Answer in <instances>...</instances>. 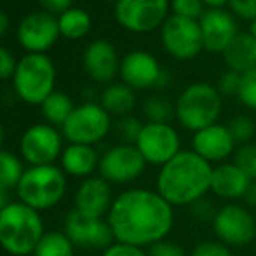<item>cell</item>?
I'll return each mask as SVG.
<instances>
[{"instance_id": "obj_1", "label": "cell", "mask_w": 256, "mask_h": 256, "mask_svg": "<svg viewBox=\"0 0 256 256\" xmlns=\"http://www.w3.org/2000/svg\"><path fill=\"white\" fill-rule=\"evenodd\" d=\"M106 222L117 242L150 248L171 232L174 208L157 190L129 188L115 197Z\"/></svg>"}, {"instance_id": "obj_2", "label": "cell", "mask_w": 256, "mask_h": 256, "mask_svg": "<svg viewBox=\"0 0 256 256\" xmlns=\"http://www.w3.org/2000/svg\"><path fill=\"white\" fill-rule=\"evenodd\" d=\"M212 166L194 150H182L160 166L155 178V190L172 208L190 206L211 192Z\"/></svg>"}, {"instance_id": "obj_3", "label": "cell", "mask_w": 256, "mask_h": 256, "mask_svg": "<svg viewBox=\"0 0 256 256\" xmlns=\"http://www.w3.org/2000/svg\"><path fill=\"white\" fill-rule=\"evenodd\" d=\"M44 234L40 212L30 206L18 200L0 212V246L9 254H32Z\"/></svg>"}, {"instance_id": "obj_4", "label": "cell", "mask_w": 256, "mask_h": 256, "mask_svg": "<svg viewBox=\"0 0 256 256\" xmlns=\"http://www.w3.org/2000/svg\"><path fill=\"white\" fill-rule=\"evenodd\" d=\"M20 202L35 211L51 209L66 194V172L58 166H30L16 186Z\"/></svg>"}, {"instance_id": "obj_5", "label": "cell", "mask_w": 256, "mask_h": 256, "mask_svg": "<svg viewBox=\"0 0 256 256\" xmlns=\"http://www.w3.org/2000/svg\"><path fill=\"white\" fill-rule=\"evenodd\" d=\"M222 94L214 86L206 82L190 84L174 103L176 118L186 131L197 132L216 124L222 114Z\"/></svg>"}, {"instance_id": "obj_6", "label": "cell", "mask_w": 256, "mask_h": 256, "mask_svg": "<svg viewBox=\"0 0 256 256\" xmlns=\"http://www.w3.org/2000/svg\"><path fill=\"white\" fill-rule=\"evenodd\" d=\"M14 91L28 104H42L54 92L56 68L49 56L28 52L18 61L14 72Z\"/></svg>"}, {"instance_id": "obj_7", "label": "cell", "mask_w": 256, "mask_h": 256, "mask_svg": "<svg viewBox=\"0 0 256 256\" xmlns=\"http://www.w3.org/2000/svg\"><path fill=\"white\" fill-rule=\"evenodd\" d=\"M110 114L100 103H82L75 106L63 124V136L74 145H94L110 131Z\"/></svg>"}, {"instance_id": "obj_8", "label": "cell", "mask_w": 256, "mask_h": 256, "mask_svg": "<svg viewBox=\"0 0 256 256\" xmlns=\"http://www.w3.org/2000/svg\"><path fill=\"white\" fill-rule=\"evenodd\" d=\"M211 225L216 239L228 248L250 246L256 239L254 214L248 208L237 202L222 206Z\"/></svg>"}, {"instance_id": "obj_9", "label": "cell", "mask_w": 256, "mask_h": 256, "mask_svg": "<svg viewBox=\"0 0 256 256\" xmlns=\"http://www.w3.org/2000/svg\"><path fill=\"white\" fill-rule=\"evenodd\" d=\"M169 0H117L115 20L132 34H148L168 20Z\"/></svg>"}, {"instance_id": "obj_10", "label": "cell", "mask_w": 256, "mask_h": 256, "mask_svg": "<svg viewBox=\"0 0 256 256\" xmlns=\"http://www.w3.org/2000/svg\"><path fill=\"white\" fill-rule=\"evenodd\" d=\"M164 49L176 60H194L204 49L200 24L196 20L171 14L160 26Z\"/></svg>"}, {"instance_id": "obj_11", "label": "cell", "mask_w": 256, "mask_h": 256, "mask_svg": "<svg viewBox=\"0 0 256 256\" xmlns=\"http://www.w3.org/2000/svg\"><path fill=\"white\" fill-rule=\"evenodd\" d=\"M20 152L30 166H51L63 154V140L51 124H34L20 140Z\"/></svg>"}, {"instance_id": "obj_12", "label": "cell", "mask_w": 256, "mask_h": 256, "mask_svg": "<svg viewBox=\"0 0 256 256\" xmlns=\"http://www.w3.org/2000/svg\"><path fill=\"white\" fill-rule=\"evenodd\" d=\"M146 168V160L136 145H115L108 148L100 158V176L106 180L108 183H131L143 174Z\"/></svg>"}, {"instance_id": "obj_13", "label": "cell", "mask_w": 256, "mask_h": 256, "mask_svg": "<svg viewBox=\"0 0 256 256\" xmlns=\"http://www.w3.org/2000/svg\"><path fill=\"white\" fill-rule=\"evenodd\" d=\"M136 148L143 155L146 164L164 166L182 152V140L171 124L146 122L136 142Z\"/></svg>"}, {"instance_id": "obj_14", "label": "cell", "mask_w": 256, "mask_h": 256, "mask_svg": "<svg viewBox=\"0 0 256 256\" xmlns=\"http://www.w3.org/2000/svg\"><path fill=\"white\" fill-rule=\"evenodd\" d=\"M64 234L78 248L106 250L115 242L114 232L104 218H91L72 209L64 218Z\"/></svg>"}, {"instance_id": "obj_15", "label": "cell", "mask_w": 256, "mask_h": 256, "mask_svg": "<svg viewBox=\"0 0 256 256\" xmlns=\"http://www.w3.org/2000/svg\"><path fill=\"white\" fill-rule=\"evenodd\" d=\"M18 42L28 52L44 54L56 44L60 37V24L52 14L46 10L30 12L21 20L18 26Z\"/></svg>"}, {"instance_id": "obj_16", "label": "cell", "mask_w": 256, "mask_h": 256, "mask_svg": "<svg viewBox=\"0 0 256 256\" xmlns=\"http://www.w3.org/2000/svg\"><path fill=\"white\" fill-rule=\"evenodd\" d=\"M237 143L234 142L228 128L223 124H212L206 129L194 132L192 150L209 164H222L236 152Z\"/></svg>"}, {"instance_id": "obj_17", "label": "cell", "mask_w": 256, "mask_h": 256, "mask_svg": "<svg viewBox=\"0 0 256 256\" xmlns=\"http://www.w3.org/2000/svg\"><path fill=\"white\" fill-rule=\"evenodd\" d=\"M204 49L212 54H223L239 30L230 12L225 9H208L199 20Z\"/></svg>"}, {"instance_id": "obj_18", "label": "cell", "mask_w": 256, "mask_h": 256, "mask_svg": "<svg viewBox=\"0 0 256 256\" xmlns=\"http://www.w3.org/2000/svg\"><path fill=\"white\" fill-rule=\"evenodd\" d=\"M115 197L112 192V183L102 176H89L80 183L75 192V209L91 218L108 216Z\"/></svg>"}, {"instance_id": "obj_19", "label": "cell", "mask_w": 256, "mask_h": 256, "mask_svg": "<svg viewBox=\"0 0 256 256\" xmlns=\"http://www.w3.org/2000/svg\"><path fill=\"white\" fill-rule=\"evenodd\" d=\"M162 75L160 64L150 52L132 51L126 54L120 63V77L131 89L157 88Z\"/></svg>"}, {"instance_id": "obj_20", "label": "cell", "mask_w": 256, "mask_h": 256, "mask_svg": "<svg viewBox=\"0 0 256 256\" xmlns=\"http://www.w3.org/2000/svg\"><path fill=\"white\" fill-rule=\"evenodd\" d=\"M84 68L89 77L100 84L114 80L117 72H120L117 49L108 40L91 42L84 51Z\"/></svg>"}, {"instance_id": "obj_21", "label": "cell", "mask_w": 256, "mask_h": 256, "mask_svg": "<svg viewBox=\"0 0 256 256\" xmlns=\"http://www.w3.org/2000/svg\"><path fill=\"white\" fill-rule=\"evenodd\" d=\"M250 183L251 180L234 162H222L212 168L211 194L218 199H225L230 202L244 199Z\"/></svg>"}, {"instance_id": "obj_22", "label": "cell", "mask_w": 256, "mask_h": 256, "mask_svg": "<svg viewBox=\"0 0 256 256\" xmlns=\"http://www.w3.org/2000/svg\"><path fill=\"white\" fill-rule=\"evenodd\" d=\"M223 61L237 74H248L256 68V38L250 32H239L223 51Z\"/></svg>"}, {"instance_id": "obj_23", "label": "cell", "mask_w": 256, "mask_h": 256, "mask_svg": "<svg viewBox=\"0 0 256 256\" xmlns=\"http://www.w3.org/2000/svg\"><path fill=\"white\" fill-rule=\"evenodd\" d=\"M100 155L91 145H70L61 154V169L75 178H89L100 168Z\"/></svg>"}, {"instance_id": "obj_24", "label": "cell", "mask_w": 256, "mask_h": 256, "mask_svg": "<svg viewBox=\"0 0 256 256\" xmlns=\"http://www.w3.org/2000/svg\"><path fill=\"white\" fill-rule=\"evenodd\" d=\"M100 104L108 112L110 115H118L126 117L132 112L136 104L134 89H131L126 84H112L102 92Z\"/></svg>"}, {"instance_id": "obj_25", "label": "cell", "mask_w": 256, "mask_h": 256, "mask_svg": "<svg viewBox=\"0 0 256 256\" xmlns=\"http://www.w3.org/2000/svg\"><path fill=\"white\" fill-rule=\"evenodd\" d=\"M58 24H60V34L63 37L70 38V40H77V38H82L84 35L89 34L91 16L84 9L72 7V9L64 10L63 14H60Z\"/></svg>"}, {"instance_id": "obj_26", "label": "cell", "mask_w": 256, "mask_h": 256, "mask_svg": "<svg viewBox=\"0 0 256 256\" xmlns=\"http://www.w3.org/2000/svg\"><path fill=\"white\" fill-rule=\"evenodd\" d=\"M42 115L48 120V124L51 126H61L68 120V117L72 115V112L75 110L74 102L70 100V96H66L61 91H54L52 94H49L46 98V102L40 104Z\"/></svg>"}, {"instance_id": "obj_27", "label": "cell", "mask_w": 256, "mask_h": 256, "mask_svg": "<svg viewBox=\"0 0 256 256\" xmlns=\"http://www.w3.org/2000/svg\"><path fill=\"white\" fill-rule=\"evenodd\" d=\"M74 248L64 232H48L35 248L34 256H74Z\"/></svg>"}, {"instance_id": "obj_28", "label": "cell", "mask_w": 256, "mask_h": 256, "mask_svg": "<svg viewBox=\"0 0 256 256\" xmlns=\"http://www.w3.org/2000/svg\"><path fill=\"white\" fill-rule=\"evenodd\" d=\"M24 174L23 162L18 155L0 150V188L12 190Z\"/></svg>"}, {"instance_id": "obj_29", "label": "cell", "mask_w": 256, "mask_h": 256, "mask_svg": "<svg viewBox=\"0 0 256 256\" xmlns=\"http://www.w3.org/2000/svg\"><path fill=\"white\" fill-rule=\"evenodd\" d=\"M143 115L148 122L171 124V120L176 117V106L164 96H150L143 103Z\"/></svg>"}, {"instance_id": "obj_30", "label": "cell", "mask_w": 256, "mask_h": 256, "mask_svg": "<svg viewBox=\"0 0 256 256\" xmlns=\"http://www.w3.org/2000/svg\"><path fill=\"white\" fill-rule=\"evenodd\" d=\"M230 134H232L234 142L237 145H246V143H251V140L254 138L256 134V122L248 115H236L228 120L226 124Z\"/></svg>"}, {"instance_id": "obj_31", "label": "cell", "mask_w": 256, "mask_h": 256, "mask_svg": "<svg viewBox=\"0 0 256 256\" xmlns=\"http://www.w3.org/2000/svg\"><path fill=\"white\" fill-rule=\"evenodd\" d=\"M234 164L239 169H242L244 174L256 182V143H246V145H239L234 152Z\"/></svg>"}, {"instance_id": "obj_32", "label": "cell", "mask_w": 256, "mask_h": 256, "mask_svg": "<svg viewBox=\"0 0 256 256\" xmlns=\"http://www.w3.org/2000/svg\"><path fill=\"white\" fill-rule=\"evenodd\" d=\"M143 126L140 122V118L132 117V115H126V117H120V120L115 126V131H117V136L120 138L122 143L126 145H136L140 134H142Z\"/></svg>"}, {"instance_id": "obj_33", "label": "cell", "mask_w": 256, "mask_h": 256, "mask_svg": "<svg viewBox=\"0 0 256 256\" xmlns=\"http://www.w3.org/2000/svg\"><path fill=\"white\" fill-rule=\"evenodd\" d=\"M190 209V216H192L196 222L199 223H212L214 222V216L218 212L220 208H216V204L209 199L208 196L197 199L196 202H192L188 206Z\"/></svg>"}, {"instance_id": "obj_34", "label": "cell", "mask_w": 256, "mask_h": 256, "mask_svg": "<svg viewBox=\"0 0 256 256\" xmlns=\"http://www.w3.org/2000/svg\"><path fill=\"white\" fill-rule=\"evenodd\" d=\"M171 9L172 14H176V16L188 18V20L196 21H199L206 12L202 0H172Z\"/></svg>"}, {"instance_id": "obj_35", "label": "cell", "mask_w": 256, "mask_h": 256, "mask_svg": "<svg viewBox=\"0 0 256 256\" xmlns=\"http://www.w3.org/2000/svg\"><path fill=\"white\" fill-rule=\"evenodd\" d=\"M240 82H242V74H237V72H234V70H226L220 75L216 89H218V92L222 94V98L223 96L234 98V96H239Z\"/></svg>"}, {"instance_id": "obj_36", "label": "cell", "mask_w": 256, "mask_h": 256, "mask_svg": "<svg viewBox=\"0 0 256 256\" xmlns=\"http://www.w3.org/2000/svg\"><path fill=\"white\" fill-rule=\"evenodd\" d=\"M237 98L242 102L244 106L256 112V68L242 75V82H240L239 96Z\"/></svg>"}, {"instance_id": "obj_37", "label": "cell", "mask_w": 256, "mask_h": 256, "mask_svg": "<svg viewBox=\"0 0 256 256\" xmlns=\"http://www.w3.org/2000/svg\"><path fill=\"white\" fill-rule=\"evenodd\" d=\"M188 256H236V254L232 253V248L220 242V240H202V242L194 246L192 253Z\"/></svg>"}, {"instance_id": "obj_38", "label": "cell", "mask_w": 256, "mask_h": 256, "mask_svg": "<svg viewBox=\"0 0 256 256\" xmlns=\"http://www.w3.org/2000/svg\"><path fill=\"white\" fill-rule=\"evenodd\" d=\"M148 256H188L185 251V248L180 246L178 242H172V240H158V242L152 244L146 251Z\"/></svg>"}, {"instance_id": "obj_39", "label": "cell", "mask_w": 256, "mask_h": 256, "mask_svg": "<svg viewBox=\"0 0 256 256\" xmlns=\"http://www.w3.org/2000/svg\"><path fill=\"white\" fill-rule=\"evenodd\" d=\"M228 7L240 20H256V0H228Z\"/></svg>"}, {"instance_id": "obj_40", "label": "cell", "mask_w": 256, "mask_h": 256, "mask_svg": "<svg viewBox=\"0 0 256 256\" xmlns=\"http://www.w3.org/2000/svg\"><path fill=\"white\" fill-rule=\"evenodd\" d=\"M102 256H148V254H146V251L143 250V248L117 242V240H115L112 246H108L106 250L103 251Z\"/></svg>"}, {"instance_id": "obj_41", "label": "cell", "mask_w": 256, "mask_h": 256, "mask_svg": "<svg viewBox=\"0 0 256 256\" xmlns=\"http://www.w3.org/2000/svg\"><path fill=\"white\" fill-rule=\"evenodd\" d=\"M16 66L18 61L14 60V56L10 54L9 49L0 46V80H7V78L14 77Z\"/></svg>"}, {"instance_id": "obj_42", "label": "cell", "mask_w": 256, "mask_h": 256, "mask_svg": "<svg viewBox=\"0 0 256 256\" xmlns=\"http://www.w3.org/2000/svg\"><path fill=\"white\" fill-rule=\"evenodd\" d=\"M38 4L49 14H63L64 10L72 9V0H38Z\"/></svg>"}, {"instance_id": "obj_43", "label": "cell", "mask_w": 256, "mask_h": 256, "mask_svg": "<svg viewBox=\"0 0 256 256\" xmlns=\"http://www.w3.org/2000/svg\"><path fill=\"white\" fill-rule=\"evenodd\" d=\"M244 202H246L250 208L256 209V182H251L250 186H248L246 194H244Z\"/></svg>"}, {"instance_id": "obj_44", "label": "cell", "mask_w": 256, "mask_h": 256, "mask_svg": "<svg viewBox=\"0 0 256 256\" xmlns=\"http://www.w3.org/2000/svg\"><path fill=\"white\" fill-rule=\"evenodd\" d=\"M9 16L6 14V10L0 9V37H4V35L7 34V30H9Z\"/></svg>"}, {"instance_id": "obj_45", "label": "cell", "mask_w": 256, "mask_h": 256, "mask_svg": "<svg viewBox=\"0 0 256 256\" xmlns=\"http://www.w3.org/2000/svg\"><path fill=\"white\" fill-rule=\"evenodd\" d=\"M202 2L209 9H223L225 6H228V0H202Z\"/></svg>"}, {"instance_id": "obj_46", "label": "cell", "mask_w": 256, "mask_h": 256, "mask_svg": "<svg viewBox=\"0 0 256 256\" xmlns=\"http://www.w3.org/2000/svg\"><path fill=\"white\" fill-rule=\"evenodd\" d=\"M10 202H12V200H9V190L0 188V212H2Z\"/></svg>"}, {"instance_id": "obj_47", "label": "cell", "mask_w": 256, "mask_h": 256, "mask_svg": "<svg viewBox=\"0 0 256 256\" xmlns=\"http://www.w3.org/2000/svg\"><path fill=\"white\" fill-rule=\"evenodd\" d=\"M250 34L256 38V20L251 21V24H250Z\"/></svg>"}, {"instance_id": "obj_48", "label": "cell", "mask_w": 256, "mask_h": 256, "mask_svg": "<svg viewBox=\"0 0 256 256\" xmlns=\"http://www.w3.org/2000/svg\"><path fill=\"white\" fill-rule=\"evenodd\" d=\"M4 140H6V129H4V126L0 124V146H2Z\"/></svg>"}, {"instance_id": "obj_49", "label": "cell", "mask_w": 256, "mask_h": 256, "mask_svg": "<svg viewBox=\"0 0 256 256\" xmlns=\"http://www.w3.org/2000/svg\"><path fill=\"white\" fill-rule=\"evenodd\" d=\"M253 214H254V222H256V209H254V212H253Z\"/></svg>"}, {"instance_id": "obj_50", "label": "cell", "mask_w": 256, "mask_h": 256, "mask_svg": "<svg viewBox=\"0 0 256 256\" xmlns=\"http://www.w3.org/2000/svg\"><path fill=\"white\" fill-rule=\"evenodd\" d=\"M114 2H117V0H114Z\"/></svg>"}, {"instance_id": "obj_51", "label": "cell", "mask_w": 256, "mask_h": 256, "mask_svg": "<svg viewBox=\"0 0 256 256\" xmlns=\"http://www.w3.org/2000/svg\"><path fill=\"white\" fill-rule=\"evenodd\" d=\"M254 122H256V120H254Z\"/></svg>"}]
</instances>
